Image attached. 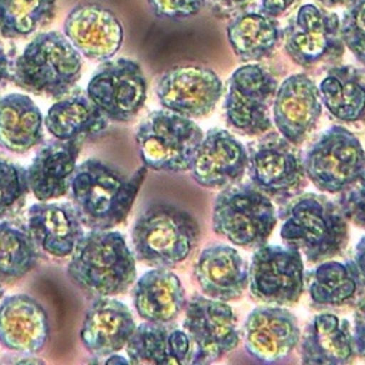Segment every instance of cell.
<instances>
[{
    "instance_id": "1",
    "label": "cell",
    "mask_w": 365,
    "mask_h": 365,
    "mask_svg": "<svg viewBox=\"0 0 365 365\" xmlns=\"http://www.w3.org/2000/svg\"><path fill=\"white\" fill-rule=\"evenodd\" d=\"M147 170L143 164L131 175H124L97 158L77 165L68 195L83 225L88 230H111L124 222Z\"/></svg>"
},
{
    "instance_id": "2",
    "label": "cell",
    "mask_w": 365,
    "mask_h": 365,
    "mask_svg": "<svg viewBox=\"0 0 365 365\" xmlns=\"http://www.w3.org/2000/svg\"><path fill=\"white\" fill-rule=\"evenodd\" d=\"M135 261L121 232L90 230L77 241L67 265V275L91 298L114 297L134 285Z\"/></svg>"
},
{
    "instance_id": "3",
    "label": "cell",
    "mask_w": 365,
    "mask_h": 365,
    "mask_svg": "<svg viewBox=\"0 0 365 365\" xmlns=\"http://www.w3.org/2000/svg\"><path fill=\"white\" fill-rule=\"evenodd\" d=\"M279 215L284 245L297 250L308 262L319 264L339 255L349 241L348 220L325 195L299 194L285 202Z\"/></svg>"
},
{
    "instance_id": "4",
    "label": "cell",
    "mask_w": 365,
    "mask_h": 365,
    "mask_svg": "<svg viewBox=\"0 0 365 365\" xmlns=\"http://www.w3.org/2000/svg\"><path fill=\"white\" fill-rule=\"evenodd\" d=\"M78 50L58 31L38 33L14 60L10 80L36 96L60 98L81 78Z\"/></svg>"
},
{
    "instance_id": "5",
    "label": "cell",
    "mask_w": 365,
    "mask_h": 365,
    "mask_svg": "<svg viewBox=\"0 0 365 365\" xmlns=\"http://www.w3.org/2000/svg\"><path fill=\"white\" fill-rule=\"evenodd\" d=\"M200 227L185 211L170 204H151L131 228L133 254L151 268H173L197 245Z\"/></svg>"
},
{
    "instance_id": "6",
    "label": "cell",
    "mask_w": 365,
    "mask_h": 365,
    "mask_svg": "<svg viewBox=\"0 0 365 365\" xmlns=\"http://www.w3.org/2000/svg\"><path fill=\"white\" fill-rule=\"evenodd\" d=\"M278 217L272 200L252 182L222 188L212 207V230L231 244L258 248L267 244Z\"/></svg>"
},
{
    "instance_id": "7",
    "label": "cell",
    "mask_w": 365,
    "mask_h": 365,
    "mask_svg": "<svg viewBox=\"0 0 365 365\" xmlns=\"http://www.w3.org/2000/svg\"><path fill=\"white\" fill-rule=\"evenodd\" d=\"M202 137L204 131L194 120L165 108L151 111L135 133L143 164L167 173L188 170Z\"/></svg>"
},
{
    "instance_id": "8",
    "label": "cell",
    "mask_w": 365,
    "mask_h": 365,
    "mask_svg": "<svg viewBox=\"0 0 365 365\" xmlns=\"http://www.w3.org/2000/svg\"><path fill=\"white\" fill-rule=\"evenodd\" d=\"M247 145L251 182L272 201L285 204L307 185L304 161L297 145L277 133H265Z\"/></svg>"
},
{
    "instance_id": "9",
    "label": "cell",
    "mask_w": 365,
    "mask_h": 365,
    "mask_svg": "<svg viewBox=\"0 0 365 365\" xmlns=\"http://www.w3.org/2000/svg\"><path fill=\"white\" fill-rule=\"evenodd\" d=\"M307 178L321 191L339 194L365 171V150L358 137L342 125H332L307 150Z\"/></svg>"
},
{
    "instance_id": "10",
    "label": "cell",
    "mask_w": 365,
    "mask_h": 365,
    "mask_svg": "<svg viewBox=\"0 0 365 365\" xmlns=\"http://www.w3.org/2000/svg\"><path fill=\"white\" fill-rule=\"evenodd\" d=\"M278 83L269 70L257 63L240 66L228 80L224 100L225 120L242 134L258 137L272 127V101Z\"/></svg>"
},
{
    "instance_id": "11",
    "label": "cell",
    "mask_w": 365,
    "mask_h": 365,
    "mask_svg": "<svg viewBox=\"0 0 365 365\" xmlns=\"http://www.w3.org/2000/svg\"><path fill=\"white\" fill-rule=\"evenodd\" d=\"M282 37L287 54L304 68L336 63L345 51L339 16L312 3L298 7Z\"/></svg>"
},
{
    "instance_id": "12",
    "label": "cell",
    "mask_w": 365,
    "mask_h": 365,
    "mask_svg": "<svg viewBox=\"0 0 365 365\" xmlns=\"http://www.w3.org/2000/svg\"><path fill=\"white\" fill-rule=\"evenodd\" d=\"M86 93L110 121L128 123L145 104L147 80L137 61L110 58L96 70Z\"/></svg>"
},
{
    "instance_id": "13",
    "label": "cell",
    "mask_w": 365,
    "mask_h": 365,
    "mask_svg": "<svg viewBox=\"0 0 365 365\" xmlns=\"http://www.w3.org/2000/svg\"><path fill=\"white\" fill-rule=\"evenodd\" d=\"M248 287L254 298L272 305H292L305 289L302 255L289 247L264 244L248 265Z\"/></svg>"
},
{
    "instance_id": "14",
    "label": "cell",
    "mask_w": 365,
    "mask_h": 365,
    "mask_svg": "<svg viewBox=\"0 0 365 365\" xmlns=\"http://www.w3.org/2000/svg\"><path fill=\"white\" fill-rule=\"evenodd\" d=\"M182 329L192 344L191 364L218 361L240 344L235 314L225 301L192 297L185 305Z\"/></svg>"
},
{
    "instance_id": "15",
    "label": "cell",
    "mask_w": 365,
    "mask_h": 365,
    "mask_svg": "<svg viewBox=\"0 0 365 365\" xmlns=\"http://www.w3.org/2000/svg\"><path fill=\"white\" fill-rule=\"evenodd\" d=\"M222 91L215 71L200 66L174 67L160 77L155 87L163 108L191 120L211 114Z\"/></svg>"
},
{
    "instance_id": "16",
    "label": "cell",
    "mask_w": 365,
    "mask_h": 365,
    "mask_svg": "<svg viewBox=\"0 0 365 365\" xmlns=\"http://www.w3.org/2000/svg\"><path fill=\"white\" fill-rule=\"evenodd\" d=\"M188 170L198 185L222 190L240 182L247 173V147L228 130L211 128L197 147Z\"/></svg>"
},
{
    "instance_id": "17",
    "label": "cell",
    "mask_w": 365,
    "mask_h": 365,
    "mask_svg": "<svg viewBox=\"0 0 365 365\" xmlns=\"http://www.w3.org/2000/svg\"><path fill=\"white\" fill-rule=\"evenodd\" d=\"M322 113L318 86L302 73L287 77L277 88L271 115L278 133L299 145L317 127Z\"/></svg>"
},
{
    "instance_id": "18",
    "label": "cell",
    "mask_w": 365,
    "mask_h": 365,
    "mask_svg": "<svg viewBox=\"0 0 365 365\" xmlns=\"http://www.w3.org/2000/svg\"><path fill=\"white\" fill-rule=\"evenodd\" d=\"M297 317L284 305L254 308L244 324V346L250 356L262 362L285 359L299 344Z\"/></svg>"
},
{
    "instance_id": "19",
    "label": "cell",
    "mask_w": 365,
    "mask_h": 365,
    "mask_svg": "<svg viewBox=\"0 0 365 365\" xmlns=\"http://www.w3.org/2000/svg\"><path fill=\"white\" fill-rule=\"evenodd\" d=\"M64 36L78 53L94 61H106L123 44V26L117 16L97 3L77 4L64 20Z\"/></svg>"
},
{
    "instance_id": "20",
    "label": "cell",
    "mask_w": 365,
    "mask_h": 365,
    "mask_svg": "<svg viewBox=\"0 0 365 365\" xmlns=\"http://www.w3.org/2000/svg\"><path fill=\"white\" fill-rule=\"evenodd\" d=\"M135 327L134 317L124 302L100 297L87 308L78 335L90 355L104 358L125 348Z\"/></svg>"
},
{
    "instance_id": "21",
    "label": "cell",
    "mask_w": 365,
    "mask_h": 365,
    "mask_svg": "<svg viewBox=\"0 0 365 365\" xmlns=\"http://www.w3.org/2000/svg\"><path fill=\"white\" fill-rule=\"evenodd\" d=\"M48 318L43 305L27 294H14L0 302V345L7 351L34 355L48 339Z\"/></svg>"
},
{
    "instance_id": "22",
    "label": "cell",
    "mask_w": 365,
    "mask_h": 365,
    "mask_svg": "<svg viewBox=\"0 0 365 365\" xmlns=\"http://www.w3.org/2000/svg\"><path fill=\"white\" fill-rule=\"evenodd\" d=\"M81 144L54 140L38 148L26 168L29 190L38 201H51L68 194Z\"/></svg>"
},
{
    "instance_id": "23",
    "label": "cell",
    "mask_w": 365,
    "mask_h": 365,
    "mask_svg": "<svg viewBox=\"0 0 365 365\" xmlns=\"http://www.w3.org/2000/svg\"><path fill=\"white\" fill-rule=\"evenodd\" d=\"M194 278L205 297L234 301L248 287V264L234 247L214 244L200 252Z\"/></svg>"
},
{
    "instance_id": "24",
    "label": "cell",
    "mask_w": 365,
    "mask_h": 365,
    "mask_svg": "<svg viewBox=\"0 0 365 365\" xmlns=\"http://www.w3.org/2000/svg\"><path fill=\"white\" fill-rule=\"evenodd\" d=\"M27 230L34 242L48 255H71L83 237V222L71 202L40 201L27 210Z\"/></svg>"
},
{
    "instance_id": "25",
    "label": "cell",
    "mask_w": 365,
    "mask_h": 365,
    "mask_svg": "<svg viewBox=\"0 0 365 365\" xmlns=\"http://www.w3.org/2000/svg\"><path fill=\"white\" fill-rule=\"evenodd\" d=\"M299 344L302 364L344 365L352 362L356 355L351 322L332 312L312 317Z\"/></svg>"
},
{
    "instance_id": "26",
    "label": "cell",
    "mask_w": 365,
    "mask_h": 365,
    "mask_svg": "<svg viewBox=\"0 0 365 365\" xmlns=\"http://www.w3.org/2000/svg\"><path fill=\"white\" fill-rule=\"evenodd\" d=\"M130 364H191L192 344L182 329L173 322L157 324L144 321L137 325L125 345Z\"/></svg>"
},
{
    "instance_id": "27",
    "label": "cell",
    "mask_w": 365,
    "mask_h": 365,
    "mask_svg": "<svg viewBox=\"0 0 365 365\" xmlns=\"http://www.w3.org/2000/svg\"><path fill=\"white\" fill-rule=\"evenodd\" d=\"M133 305L144 321L173 322L187 305L181 279L168 268L144 272L133 287Z\"/></svg>"
},
{
    "instance_id": "28",
    "label": "cell",
    "mask_w": 365,
    "mask_h": 365,
    "mask_svg": "<svg viewBox=\"0 0 365 365\" xmlns=\"http://www.w3.org/2000/svg\"><path fill=\"white\" fill-rule=\"evenodd\" d=\"M110 120L90 100L86 91L73 88L48 108L46 130L61 141H80L108 128Z\"/></svg>"
},
{
    "instance_id": "29",
    "label": "cell",
    "mask_w": 365,
    "mask_h": 365,
    "mask_svg": "<svg viewBox=\"0 0 365 365\" xmlns=\"http://www.w3.org/2000/svg\"><path fill=\"white\" fill-rule=\"evenodd\" d=\"M44 117L33 98L23 93L0 97V147L24 154L44 141Z\"/></svg>"
},
{
    "instance_id": "30",
    "label": "cell",
    "mask_w": 365,
    "mask_h": 365,
    "mask_svg": "<svg viewBox=\"0 0 365 365\" xmlns=\"http://www.w3.org/2000/svg\"><path fill=\"white\" fill-rule=\"evenodd\" d=\"M321 103L339 121L354 123L365 114V71L334 64L318 86Z\"/></svg>"
},
{
    "instance_id": "31",
    "label": "cell",
    "mask_w": 365,
    "mask_h": 365,
    "mask_svg": "<svg viewBox=\"0 0 365 365\" xmlns=\"http://www.w3.org/2000/svg\"><path fill=\"white\" fill-rule=\"evenodd\" d=\"M281 37L278 20L261 11H241L227 26L228 43L242 61H259L269 57Z\"/></svg>"
},
{
    "instance_id": "32",
    "label": "cell",
    "mask_w": 365,
    "mask_h": 365,
    "mask_svg": "<svg viewBox=\"0 0 365 365\" xmlns=\"http://www.w3.org/2000/svg\"><path fill=\"white\" fill-rule=\"evenodd\" d=\"M365 287L352 264L327 259L309 272L308 292L315 307H342L364 295Z\"/></svg>"
},
{
    "instance_id": "33",
    "label": "cell",
    "mask_w": 365,
    "mask_h": 365,
    "mask_svg": "<svg viewBox=\"0 0 365 365\" xmlns=\"http://www.w3.org/2000/svg\"><path fill=\"white\" fill-rule=\"evenodd\" d=\"M40 259V248L27 227L0 220V282L10 284L27 275Z\"/></svg>"
},
{
    "instance_id": "34",
    "label": "cell",
    "mask_w": 365,
    "mask_h": 365,
    "mask_svg": "<svg viewBox=\"0 0 365 365\" xmlns=\"http://www.w3.org/2000/svg\"><path fill=\"white\" fill-rule=\"evenodd\" d=\"M57 0H0V36L20 38L48 24Z\"/></svg>"
},
{
    "instance_id": "35",
    "label": "cell",
    "mask_w": 365,
    "mask_h": 365,
    "mask_svg": "<svg viewBox=\"0 0 365 365\" xmlns=\"http://www.w3.org/2000/svg\"><path fill=\"white\" fill-rule=\"evenodd\" d=\"M29 192L26 168L0 154V220L16 215Z\"/></svg>"
},
{
    "instance_id": "36",
    "label": "cell",
    "mask_w": 365,
    "mask_h": 365,
    "mask_svg": "<svg viewBox=\"0 0 365 365\" xmlns=\"http://www.w3.org/2000/svg\"><path fill=\"white\" fill-rule=\"evenodd\" d=\"M341 36L345 47L365 64V0H354L341 19Z\"/></svg>"
},
{
    "instance_id": "37",
    "label": "cell",
    "mask_w": 365,
    "mask_h": 365,
    "mask_svg": "<svg viewBox=\"0 0 365 365\" xmlns=\"http://www.w3.org/2000/svg\"><path fill=\"white\" fill-rule=\"evenodd\" d=\"M336 204L348 221L365 230V171L351 187L339 192Z\"/></svg>"
},
{
    "instance_id": "38",
    "label": "cell",
    "mask_w": 365,
    "mask_h": 365,
    "mask_svg": "<svg viewBox=\"0 0 365 365\" xmlns=\"http://www.w3.org/2000/svg\"><path fill=\"white\" fill-rule=\"evenodd\" d=\"M151 10L163 19L182 20L195 16L207 0H147Z\"/></svg>"
},
{
    "instance_id": "39",
    "label": "cell",
    "mask_w": 365,
    "mask_h": 365,
    "mask_svg": "<svg viewBox=\"0 0 365 365\" xmlns=\"http://www.w3.org/2000/svg\"><path fill=\"white\" fill-rule=\"evenodd\" d=\"M352 338L356 355L365 359V302L358 305L354 311Z\"/></svg>"
},
{
    "instance_id": "40",
    "label": "cell",
    "mask_w": 365,
    "mask_h": 365,
    "mask_svg": "<svg viewBox=\"0 0 365 365\" xmlns=\"http://www.w3.org/2000/svg\"><path fill=\"white\" fill-rule=\"evenodd\" d=\"M212 11L220 17H232L241 13L252 0H208Z\"/></svg>"
},
{
    "instance_id": "41",
    "label": "cell",
    "mask_w": 365,
    "mask_h": 365,
    "mask_svg": "<svg viewBox=\"0 0 365 365\" xmlns=\"http://www.w3.org/2000/svg\"><path fill=\"white\" fill-rule=\"evenodd\" d=\"M298 3L299 0H261L259 11L277 19L289 11Z\"/></svg>"
},
{
    "instance_id": "42",
    "label": "cell",
    "mask_w": 365,
    "mask_h": 365,
    "mask_svg": "<svg viewBox=\"0 0 365 365\" xmlns=\"http://www.w3.org/2000/svg\"><path fill=\"white\" fill-rule=\"evenodd\" d=\"M352 264L361 278L362 285L365 287V235L361 237V240L356 242L354 250V258Z\"/></svg>"
},
{
    "instance_id": "43",
    "label": "cell",
    "mask_w": 365,
    "mask_h": 365,
    "mask_svg": "<svg viewBox=\"0 0 365 365\" xmlns=\"http://www.w3.org/2000/svg\"><path fill=\"white\" fill-rule=\"evenodd\" d=\"M11 67L13 63L10 60L9 53L6 51L3 43L0 41V88L3 87V84L10 78L11 76Z\"/></svg>"
},
{
    "instance_id": "44",
    "label": "cell",
    "mask_w": 365,
    "mask_h": 365,
    "mask_svg": "<svg viewBox=\"0 0 365 365\" xmlns=\"http://www.w3.org/2000/svg\"><path fill=\"white\" fill-rule=\"evenodd\" d=\"M322 7L325 9H334V7H348L354 0H317Z\"/></svg>"
},
{
    "instance_id": "45",
    "label": "cell",
    "mask_w": 365,
    "mask_h": 365,
    "mask_svg": "<svg viewBox=\"0 0 365 365\" xmlns=\"http://www.w3.org/2000/svg\"><path fill=\"white\" fill-rule=\"evenodd\" d=\"M106 364H130V359L125 356H120L117 352L111 354L107 356V359H104Z\"/></svg>"
},
{
    "instance_id": "46",
    "label": "cell",
    "mask_w": 365,
    "mask_h": 365,
    "mask_svg": "<svg viewBox=\"0 0 365 365\" xmlns=\"http://www.w3.org/2000/svg\"><path fill=\"white\" fill-rule=\"evenodd\" d=\"M3 295H4V288H3V284L0 282V299L3 298Z\"/></svg>"
}]
</instances>
